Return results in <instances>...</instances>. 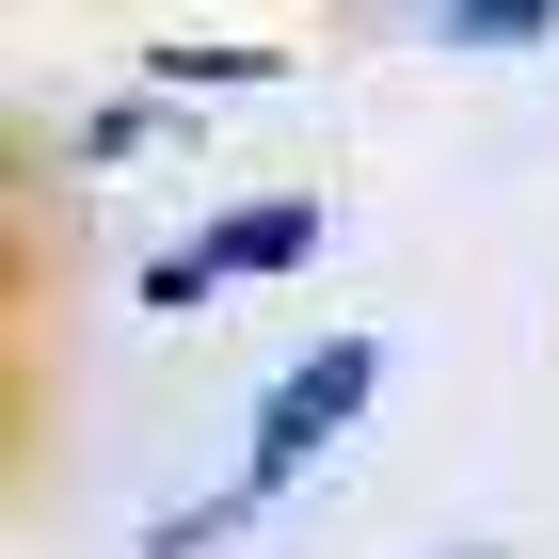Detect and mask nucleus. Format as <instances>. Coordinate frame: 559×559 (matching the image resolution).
<instances>
[{
  "label": "nucleus",
  "instance_id": "obj_2",
  "mask_svg": "<svg viewBox=\"0 0 559 559\" xmlns=\"http://www.w3.org/2000/svg\"><path fill=\"white\" fill-rule=\"evenodd\" d=\"M288 257H320V209H304V192H257V209H224V240H192V257H160V272H144V304H209V288H240V272H288Z\"/></svg>",
  "mask_w": 559,
  "mask_h": 559
},
{
  "label": "nucleus",
  "instance_id": "obj_3",
  "mask_svg": "<svg viewBox=\"0 0 559 559\" xmlns=\"http://www.w3.org/2000/svg\"><path fill=\"white\" fill-rule=\"evenodd\" d=\"M559 0H448V48H527Z\"/></svg>",
  "mask_w": 559,
  "mask_h": 559
},
{
  "label": "nucleus",
  "instance_id": "obj_1",
  "mask_svg": "<svg viewBox=\"0 0 559 559\" xmlns=\"http://www.w3.org/2000/svg\"><path fill=\"white\" fill-rule=\"evenodd\" d=\"M368 384H384V352H368V336H320V368H288V384L257 400V479H272V496H288L304 448H336V431L368 416Z\"/></svg>",
  "mask_w": 559,
  "mask_h": 559
}]
</instances>
